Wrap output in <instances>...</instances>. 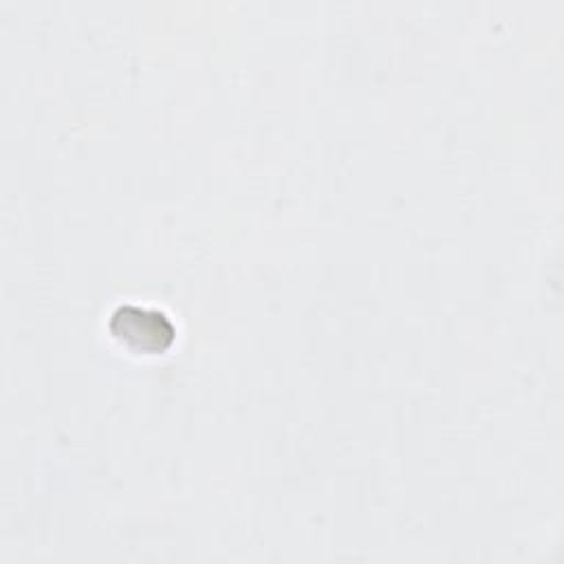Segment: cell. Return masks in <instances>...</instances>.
I'll use <instances>...</instances> for the list:
<instances>
[{
  "mask_svg": "<svg viewBox=\"0 0 564 564\" xmlns=\"http://www.w3.org/2000/svg\"><path fill=\"white\" fill-rule=\"evenodd\" d=\"M110 333L137 352H163L174 344L176 328L172 319L148 306L121 304L108 319Z\"/></svg>",
  "mask_w": 564,
  "mask_h": 564,
  "instance_id": "6da1fadb",
  "label": "cell"
}]
</instances>
